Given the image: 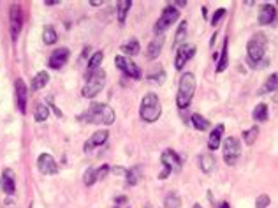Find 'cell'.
<instances>
[{"mask_svg": "<svg viewBox=\"0 0 278 208\" xmlns=\"http://www.w3.org/2000/svg\"><path fill=\"white\" fill-rule=\"evenodd\" d=\"M266 46H268V37L266 34L262 32H257L254 36L250 37L247 45V55H248V64L252 67H262L268 62L264 60V55H266Z\"/></svg>", "mask_w": 278, "mask_h": 208, "instance_id": "cell-1", "label": "cell"}, {"mask_svg": "<svg viewBox=\"0 0 278 208\" xmlns=\"http://www.w3.org/2000/svg\"><path fill=\"white\" fill-rule=\"evenodd\" d=\"M81 118L88 124H102V125H111L115 122L116 115L115 110L109 106V104H104V102H93L88 110L85 111Z\"/></svg>", "mask_w": 278, "mask_h": 208, "instance_id": "cell-2", "label": "cell"}, {"mask_svg": "<svg viewBox=\"0 0 278 208\" xmlns=\"http://www.w3.org/2000/svg\"><path fill=\"white\" fill-rule=\"evenodd\" d=\"M195 89H197V81L192 72H183L180 78V85H178V93H176V106L180 110H187L190 106V102L194 99Z\"/></svg>", "mask_w": 278, "mask_h": 208, "instance_id": "cell-3", "label": "cell"}, {"mask_svg": "<svg viewBox=\"0 0 278 208\" xmlns=\"http://www.w3.org/2000/svg\"><path fill=\"white\" fill-rule=\"evenodd\" d=\"M162 113V104H160L159 95L155 92H148L145 93V97L141 101V108H139V115L145 122L151 124V122H157Z\"/></svg>", "mask_w": 278, "mask_h": 208, "instance_id": "cell-4", "label": "cell"}, {"mask_svg": "<svg viewBox=\"0 0 278 208\" xmlns=\"http://www.w3.org/2000/svg\"><path fill=\"white\" fill-rule=\"evenodd\" d=\"M104 85H106V72L102 71V69H97V71L92 72V74L88 76V80L85 83L81 93H83V97L92 99L104 89Z\"/></svg>", "mask_w": 278, "mask_h": 208, "instance_id": "cell-5", "label": "cell"}, {"mask_svg": "<svg viewBox=\"0 0 278 208\" xmlns=\"http://www.w3.org/2000/svg\"><path fill=\"white\" fill-rule=\"evenodd\" d=\"M160 162H162V166H164L162 173L159 175L160 180L168 178L169 175H171V171H181V168H183L181 157L174 150H171V148L162 152V155H160Z\"/></svg>", "mask_w": 278, "mask_h": 208, "instance_id": "cell-6", "label": "cell"}, {"mask_svg": "<svg viewBox=\"0 0 278 208\" xmlns=\"http://www.w3.org/2000/svg\"><path fill=\"white\" fill-rule=\"evenodd\" d=\"M222 155H224V162L227 166H234L238 162V159L241 157V143L236 136H229L224 139V150H222Z\"/></svg>", "mask_w": 278, "mask_h": 208, "instance_id": "cell-7", "label": "cell"}, {"mask_svg": "<svg viewBox=\"0 0 278 208\" xmlns=\"http://www.w3.org/2000/svg\"><path fill=\"white\" fill-rule=\"evenodd\" d=\"M178 18H180V11H178L174 5H166L162 14H160L159 22L155 23V32H157L159 36H162L164 32L168 30L172 23L178 22Z\"/></svg>", "mask_w": 278, "mask_h": 208, "instance_id": "cell-8", "label": "cell"}, {"mask_svg": "<svg viewBox=\"0 0 278 208\" xmlns=\"http://www.w3.org/2000/svg\"><path fill=\"white\" fill-rule=\"evenodd\" d=\"M115 64L120 71L125 72L127 76H130L132 80H139V78H141V69H139V66H137L134 60H130L128 57L118 55V57L115 58Z\"/></svg>", "mask_w": 278, "mask_h": 208, "instance_id": "cell-9", "label": "cell"}, {"mask_svg": "<svg viewBox=\"0 0 278 208\" xmlns=\"http://www.w3.org/2000/svg\"><path fill=\"white\" fill-rule=\"evenodd\" d=\"M195 53H197V48H195L194 45H185V43H183V45L176 49V60H174V67H176L178 71H181V69L185 67V64L189 62L190 58L194 57Z\"/></svg>", "mask_w": 278, "mask_h": 208, "instance_id": "cell-10", "label": "cell"}, {"mask_svg": "<svg viewBox=\"0 0 278 208\" xmlns=\"http://www.w3.org/2000/svg\"><path fill=\"white\" fill-rule=\"evenodd\" d=\"M21 25H23L21 7L18 4L11 5V37H13V41L18 39L20 32H21Z\"/></svg>", "mask_w": 278, "mask_h": 208, "instance_id": "cell-11", "label": "cell"}, {"mask_svg": "<svg viewBox=\"0 0 278 208\" xmlns=\"http://www.w3.org/2000/svg\"><path fill=\"white\" fill-rule=\"evenodd\" d=\"M37 168H39L41 173H44V175H55L58 171V164L49 154H41L37 157Z\"/></svg>", "mask_w": 278, "mask_h": 208, "instance_id": "cell-12", "label": "cell"}, {"mask_svg": "<svg viewBox=\"0 0 278 208\" xmlns=\"http://www.w3.org/2000/svg\"><path fill=\"white\" fill-rule=\"evenodd\" d=\"M67 60H69V49L57 48L53 53H51V57H49L48 66L51 67V69H62V67L67 64Z\"/></svg>", "mask_w": 278, "mask_h": 208, "instance_id": "cell-13", "label": "cell"}, {"mask_svg": "<svg viewBox=\"0 0 278 208\" xmlns=\"http://www.w3.org/2000/svg\"><path fill=\"white\" fill-rule=\"evenodd\" d=\"M0 187L5 194H14L16 190V180H14V171L11 168H5L2 171V178H0Z\"/></svg>", "mask_w": 278, "mask_h": 208, "instance_id": "cell-14", "label": "cell"}, {"mask_svg": "<svg viewBox=\"0 0 278 208\" xmlns=\"http://www.w3.org/2000/svg\"><path fill=\"white\" fill-rule=\"evenodd\" d=\"M16 101H18L20 113H27V85L23 80H16Z\"/></svg>", "mask_w": 278, "mask_h": 208, "instance_id": "cell-15", "label": "cell"}, {"mask_svg": "<svg viewBox=\"0 0 278 208\" xmlns=\"http://www.w3.org/2000/svg\"><path fill=\"white\" fill-rule=\"evenodd\" d=\"M107 138H109V133L107 131H97V133H93L92 136L88 138V141L85 143V152H90L93 148H97V146L104 145L107 141Z\"/></svg>", "mask_w": 278, "mask_h": 208, "instance_id": "cell-16", "label": "cell"}, {"mask_svg": "<svg viewBox=\"0 0 278 208\" xmlns=\"http://www.w3.org/2000/svg\"><path fill=\"white\" fill-rule=\"evenodd\" d=\"M259 25H271L277 18V9H275V5L271 4H264L260 7L259 11Z\"/></svg>", "mask_w": 278, "mask_h": 208, "instance_id": "cell-17", "label": "cell"}, {"mask_svg": "<svg viewBox=\"0 0 278 208\" xmlns=\"http://www.w3.org/2000/svg\"><path fill=\"white\" fill-rule=\"evenodd\" d=\"M222 134H224V124H218L212 133H210V139H208V148L212 152L218 150L222 145Z\"/></svg>", "mask_w": 278, "mask_h": 208, "instance_id": "cell-18", "label": "cell"}, {"mask_svg": "<svg viewBox=\"0 0 278 208\" xmlns=\"http://www.w3.org/2000/svg\"><path fill=\"white\" fill-rule=\"evenodd\" d=\"M199 168H201V171L206 173V175H210V173L215 171L216 168V162H215V157L210 154H201L199 155Z\"/></svg>", "mask_w": 278, "mask_h": 208, "instance_id": "cell-19", "label": "cell"}, {"mask_svg": "<svg viewBox=\"0 0 278 208\" xmlns=\"http://www.w3.org/2000/svg\"><path fill=\"white\" fill-rule=\"evenodd\" d=\"M227 37L224 39V48L220 51V58H218V62H216V72H224L229 66V53H227Z\"/></svg>", "mask_w": 278, "mask_h": 208, "instance_id": "cell-20", "label": "cell"}, {"mask_svg": "<svg viewBox=\"0 0 278 208\" xmlns=\"http://www.w3.org/2000/svg\"><path fill=\"white\" fill-rule=\"evenodd\" d=\"M162 45H164V37L159 36L157 39H153L148 46V58H157L162 51Z\"/></svg>", "mask_w": 278, "mask_h": 208, "instance_id": "cell-21", "label": "cell"}, {"mask_svg": "<svg viewBox=\"0 0 278 208\" xmlns=\"http://www.w3.org/2000/svg\"><path fill=\"white\" fill-rule=\"evenodd\" d=\"M49 81V74L46 71H41L36 74V78L32 80V90H41V89H44L46 85H48Z\"/></svg>", "mask_w": 278, "mask_h": 208, "instance_id": "cell-22", "label": "cell"}, {"mask_svg": "<svg viewBox=\"0 0 278 208\" xmlns=\"http://www.w3.org/2000/svg\"><path fill=\"white\" fill-rule=\"evenodd\" d=\"M190 120H192V125L195 127V131H208L210 129V120L201 113H194Z\"/></svg>", "mask_w": 278, "mask_h": 208, "instance_id": "cell-23", "label": "cell"}, {"mask_svg": "<svg viewBox=\"0 0 278 208\" xmlns=\"http://www.w3.org/2000/svg\"><path fill=\"white\" fill-rule=\"evenodd\" d=\"M120 49H122V53H125V57H130V55L139 53V41L130 39L128 43H125V45L120 46Z\"/></svg>", "mask_w": 278, "mask_h": 208, "instance_id": "cell-24", "label": "cell"}, {"mask_svg": "<svg viewBox=\"0 0 278 208\" xmlns=\"http://www.w3.org/2000/svg\"><path fill=\"white\" fill-rule=\"evenodd\" d=\"M102 58H104V53H102V51H97V53L92 55V58H90V62H88V71H86V76H90L92 72L97 71L99 66L102 64Z\"/></svg>", "mask_w": 278, "mask_h": 208, "instance_id": "cell-25", "label": "cell"}, {"mask_svg": "<svg viewBox=\"0 0 278 208\" xmlns=\"http://www.w3.org/2000/svg\"><path fill=\"white\" fill-rule=\"evenodd\" d=\"M57 39H58L57 30H55L51 25H46L44 30H43V41H44V45H55Z\"/></svg>", "mask_w": 278, "mask_h": 208, "instance_id": "cell-26", "label": "cell"}, {"mask_svg": "<svg viewBox=\"0 0 278 208\" xmlns=\"http://www.w3.org/2000/svg\"><path fill=\"white\" fill-rule=\"evenodd\" d=\"M187 37V22H181V25L178 27L176 30V36H174V41H172V45H174V48H180L181 45H183V41H185Z\"/></svg>", "mask_w": 278, "mask_h": 208, "instance_id": "cell-27", "label": "cell"}, {"mask_svg": "<svg viewBox=\"0 0 278 208\" xmlns=\"http://www.w3.org/2000/svg\"><path fill=\"white\" fill-rule=\"evenodd\" d=\"M132 5V0H120L118 2V22L125 23V18H127V13Z\"/></svg>", "mask_w": 278, "mask_h": 208, "instance_id": "cell-28", "label": "cell"}, {"mask_svg": "<svg viewBox=\"0 0 278 208\" xmlns=\"http://www.w3.org/2000/svg\"><path fill=\"white\" fill-rule=\"evenodd\" d=\"M254 118H256L257 122H266V120H268V104H266V102L257 104L256 110H254Z\"/></svg>", "mask_w": 278, "mask_h": 208, "instance_id": "cell-29", "label": "cell"}, {"mask_svg": "<svg viewBox=\"0 0 278 208\" xmlns=\"http://www.w3.org/2000/svg\"><path fill=\"white\" fill-rule=\"evenodd\" d=\"M164 207L166 208H181V199L176 192H169L164 199Z\"/></svg>", "mask_w": 278, "mask_h": 208, "instance_id": "cell-30", "label": "cell"}, {"mask_svg": "<svg viewBox=\"0 0 278 208\" xmlns=\"http://www.w3.org/2000/svg\"><path fill=\"white\" fill-rule=\"evenodd\" d=\"M278 90V72H273V74L268 76V80L264 83V90L260 92H277Z\"/></svg>", "mask_w": 278, "mask_h": 208, "instance_id": "cell-31", "label": "cell"}, {"mask_svg": "<svg viewBox=\"0 0 278 208\" xmlns=\"http://www.w3.org/2000/svg\"><path fill=\"white\" fill-rule=\"evenodd\" d=\"M125 177H127V184H128V185H130V187L136 185V184H139V178H141V169L137 168V166H134V168L128 169Z\"/></svg>", "mask_w": 278, "mask_h": 208, "instance_id": "cell-32", "label": "cell"}, {"mask_svg": "<svg viewBox=\"0 0 278 208\" xmlns=\"http://www.w3.org/2000/svg\"><path fill=\"white\" fill-rule=\"evenodd\" d=\"M257 136H259V127H257V125H254L252 129H247V131L243 133V139H245V143L250 146L257 141Z\"/></svg>", "mask_w": 278, "mask_h": 208, "instance_id": "cell-33", "label": "cell"}, {"mask_svg": "<svg viewBox=\"0 0 278 208\" xmlns=\"http://www.w3.org/2000/svg\"><path fill=\"white\" fill-rule=\"evenodd\" d=\"M49 111L48 108H46V104H43V102H39L36 106V110H34V118H36V122H44L46 118H48Z\"/></svg>", "mask_w": 278, "mask_h": 208, "instance_id": "cell-34", "label": "cell"}, {"mask_svg": "<svg viewBox=\"0 0 278 208\" xmlns=\"http://www.w3.org/2000/svg\"><path fill=\"white\" fill-rule=\"evenodd\" d=\"M164 78H166V72H164L162 66H157L155 67V71H151V74L148 76V80L153 81V83H162Z\"/></svg>", "mask_w": 278, "mask_h": 208, "instance_id": "cell-35", "label": "cell"}, {"mask_svg": "<svg viewBox=\"0 0 278 208\" xmlns=\"http://www.w3.org/2000/svg\"><path fill=\"white\" fill-rule=\"evenodd\" d=\"M95 182H97V169L88 168L86 169V173H85V185L90 187V185H93Z\"/></svg>", "mask_w": 278, "mask_h": 208, "instance_id": "cell-36", "label": "cell"}, {"mask_svg": "<svg viewBox=\"0 0 278 208\" xmlns=\"http://www.w3.org/2000/svg\"><path fill=\"white\" fill-rule=\"evenodd\" d=\"M227 14V11L225 9H216L215 13H213V16H212V27H216L218 23L224 20V16Z\"/></svg>", "mask_w": 278, "mask_h": 208, "instance_id": "cell-37", "label": "cell"}, {"mask_svg": "<svg viewBox=\"0 0 278 208\" xmlns=\"http://www.w3.org/2000/svg\"><path fill=\"white\" fill-rule=\"evenodd\" d=\"M271 203V198L268 194H260L259 198L256 199V208H266Z\"/></svg>", "mask_w": 278, "mask_h": 208, "instance_id": "cell-38", "label": "cell"}, {"mask_svg": "<svg viewBox=\"0 0 278 208\" xmlns=\"http://www.w3.org/2000/svg\"><path fill=\"white\" fill-rule=\"evenodd\" d=\"M111 171V168L107 166V164H102L101 168L97 169V182L99 180H102V178H106L107 177V173Z\"/></svg>", "mask_w": 278, "mask_h": 208, "instance_id": "cell-39", "label": "cell"}, {"mask_svg": "<svg viewBox=\"0 0 278 208\" xmlns=\"http://www.w3.org/2000/svg\"><path fill=\"white\" fill-rule=\"evenodd\" d=\"M171 4H176L178 7H185L189 2H187V0H174V2H171Z\"/></svg>", "mask_w": 278, "mask_h": 208, "instance_id": "cell-40", "label": "cell"}, {"mask_svg": "<svg viewBox=\"0 0 278 208\" xmlns=\"http://www.w3.org/2000/svg\"><path fill=\"white\" fill-rule=\"evenodd\" d=\"M90 4H92L93 7H99V5L104 4V2H102V0H90Z\"/></svg>", "mask_w": 278, "mask_h": 208, "instance_id": "cell-41", "label": "cell"}, {"mask_svg": "<svg viewBox=\"0 0 278 208\" xmlns=\"http://www.w3.org/2000/svg\"><path fill=\"white\" fill-rule=\"evenodd\" d=\"M216 208H231V207H229V203H227V201H220V203L216 205Z\"/></svg>", "mask_w": 278, "mask_h": 208, "instance_id": "cell-42", "label": "cell"}, {"mask_svg": "<svg viewBox=\"0 0 278 208\" xmlns=\"http://www.w3.org/2000/svg\"><path fill=\"white\" fill-rule=\"evenodd\" d=\"M46 5H55V4H60V0H44Z\"/></svg>", "mask_w": 278, "mask_h": 208, "instance_id": "cell-43", "label": "cell"}, {"mask_svg": "<svg viewBox=\"0 0 278 208\" xmlns=\"http://www.w3.org/2000/svg\"><path fill=\"white\" fill-rule=\"evenodd\" d=\"M124 201H127V198H124V196H120V198H116V203L118 205H122Z\"/></svg>", "mask_w": 278, "mask_h": 208, "instance_id": "cell-44", "label": "cell"}, {"mask_svg": "<svg viewBox=\"0 0 278 208\" xmlns=\"http://www.w3.org/2000/svg\"><path fill=\"white\" fill-rule=\"evenodd\" d=\"M192 208H203V207H201V205H199V203H195V205H194V207H192Z\"/></svg>", "mask_w": 278, "mask_h": 208, "instance_id": "cell-45", "label": "cell"}, {"mask_svg": "<svg viewBox=\"0 0 278 208\" xmlns=\"http://www.w3.org/2000/svg\"><path fill=\"white\" fill-rule=\"evenodd\" d=\"M277 4H278V2H277Z\"/></svg>", "mask_w": 278, "mask_h": 208, "instance_id": "cell-46", "label": "cell"}, {"mask_svg": "<svg viewBox=\"0 0 278 208\" xmlns=\"http://www.w3.org/2000/svg\"><path fill=\"white\" fill-rule=\"evenodd\" d=\"M115 208H116V207H115Z\"/></svg>", "mask_w": 278, "mask_h": 208, "instance_id": "cell-47", "label": "cell"}]
</instances>
